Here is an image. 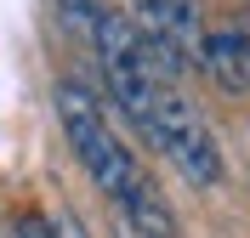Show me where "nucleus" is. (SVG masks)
<instances>
[{"label":"nucleus","instance_id":"nucleus-6","mask_svg":"<svg viewBox=\"0 0 250 238\" xmlns=\"http://www.w3.org/2000/svg\"><path fill=\"white\" fill-rule=\"evenodd\" d=\"M57 12H62V29H74V34H85L91 40V23H97V0H57Z\"/></svg>","mask_w":250,"mask_h":238},{"label":"nucleus","instance_id":"nucleus-4","mask_svg":"<svg viewBox=\"0 0 250 238\" xmlns=\"http://www.w3.org/2000/svg\"><path fill=\"white\" fill-rule=\"evenodd\" d=\"M193 57H199L205 79H210L216 91H228V96L250 91V34L245 29H210Z\"/></svg>","mask_w":250,"mask_h":238},{"label":"nucleus","instance_id":"nucleus-1","mask_svg":"<svg viewBox=\"0 0 250 238\" xmlns=\"http://www.w3.org/2000/svg\"><path fill=\"white\" fill-rule=\"evenodd\" d=\"M57 113H62V136H68L74 159L85 165V176H91L108 199H120L125 187L142 182V165L131 159V147L114 136V125L103 119V102H97L85 85L62 79V85H57Z\"/></svg>","mask_w":250,"mask_h":238},{"label":"nucleus","instance_id":"nucleus-2","mask_svg":"<svg viewBox=\"0 0 250 238\" xmlns=\"http://www.w3.org/2000/svg\"><path fill=\"white\" fill-rule=\"evenodd\" d=\"M91 46H97V63H103V79H108V96L125 108V119L142 130L159 85H154V74H148V63H142V40H137V29H131V17L103 6L97 23H91Z\"/></svg>","mask_w":250,"mask_h":238},{"label":"nucleus","instance_id":"nucleus-8","mask_svg":"<svg viewBox=\"0 0 250 238\" xmlns=\"http://www.w3.org/2000/svg\"><path fill=\"white\" fill-rule=\"evenodd\" d=\"M17 238H51V221L46 216H23L17 221Z\"/></svg>","mask_w":250,"mask_h":238},{"label":"nucleus","instance_id":"nucleus-5","mask_svg":"<svg viewBox=\"0 0 250 238\" xmlns=\"http://www.w3.org/2000/svg\"><path fill=\"white\" fill-rule=\"evenodd\" d=\"M114 210H120V227H131L137 238H176V216L165 210V199L154 193L148 176H142L137 187H125L114 199Z\"/></svg>","mask_w":250,"mask_h":238},{"label":"nucleus","instance_id":"nucleus-3","mask_svg":"<svg viewBox=\"0 0 250 238\" xmlns=\"http://www.w3.org/2000/svg\"><path fill=\"white\" fill-rule=\"evenodd\" d=\"M142 136H148V142H154L165 159H171L176 170L193 182V187H210V182H222V153H216V142H210L205 119L193 113V102H182L176 91H159V96H154Z\"/></svg>","mask_w":250,"mask_h":238},{"label":"nucleus","instance_id":"nucleus-7","mask_svg":"<svg viewBox=\"0 0 250 238\" xmlns=\"http://www.w3.org/2000/svg\"><path fill=\"white\" fill-rule=\"evenodd\" d=\"M51 238H85V227H80L74 210H57V216H51Z\"/></svg>","mask_w":250,"mask_h":238}]
</instances>
